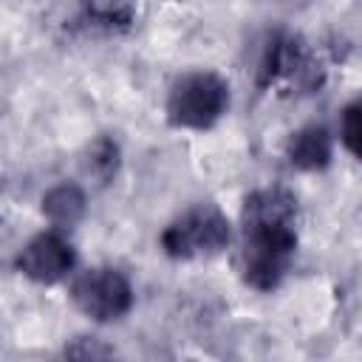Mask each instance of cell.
<instances>
[{"mask_svg":"<svg viewBox=\"0 0 362 362\" xmlns=\"http://www.w3.org/2000/svg\"><path fill=\"white\" fill-rule=\"evenodd\" d=\"M85 192L76 184H57L42 195V215L54 226H74L85 215Z\"/></svg>","mask_w":362,"mask_h":362,"instance_id":"9","label":"cell"},{"mask_svg":"<svg viewBox=\"0 0 362 362\" xmlns=\"http://www.w3.org/2000/svg\"><path fill=\"white\" fill-rule=\"evenodd\" d=\"M229 240H232L229 218L209 201L189 206L161 232V249L173 260L215 257L229 246Z\"/></svg>","mask_w":362,"mask_h":362,"instance_id":"4","label":"cell"},{"mask_svg":"<svg viewBox=\"0 0 362 362\" xmlns=\"http://www.w3.org/2000/svg\"><path fill=\"white\" fill-rule=\"evenodd\" d=\"M71 300L85 317H90L96 322H110V320H119L130 311L133 286L119 269L96 266V269L82 272L74 280Z\"/></svg>","mask_w":362,"mask_h":362,"instance_id":"5","label":"cell"},{"mask_svg":"<svg viewBox=\"0 0 362 362\" xmlns=\"http://www.w3.org/2000/svg\"><path fill=\"white\" fill-rule=\"evenodd\" d=\"M136 0H82V20L99 31L122 34L136 23Z\"/></svg>","mask_w":362,"mask_h":362,"instance_id":"8","label":"cell"},{"mask_svg":"<svg viewBox=\"0 0 362 362\" xmlns=\"http://www.w3.org/2000/svg\"><path fill=\"white\" fill-rule=\"evenodd\" d=\"M339 139L351 156H359V102L345 105L342 122H339Z\"/></svg>","mask_w":362,"mask_h":362,"instance_id":"11","label":"cell"},{"mask_svg":"<svg viewBox=\"0 0 362 362\" xmlns=\"http://www.w3.org/2000/svg\"><path fill=\"white\" fill-rule=\"evenodd\" d=\"M325 68L314 48L294 31H277L257 68V85L274 88L277 93H311L322 85Z\"/></svg>","mask_w":362,"mask_h":362,"instance_id":"2","label":"cell"},{"mask_svg":"<svg viewBox=\"0 0 362 362\" xmlns=\"http://www.w3.org/2000/svg\"><path fill=\"white\" fill-rule=\"evenodd\" d=\"M74 263L76 252L59 232H42L31 238L17 255V272L42 286H54L62 277H68Z\"/></svg>","mask_w":362,"mask_h":362,"instance_id":"6","label":"cell"},{"mask_svg":"<svg viewBox=\"0 0 362 362\" xmlns=\"http://www.w3.org/2000/svg\"><path fill=\"white\" fill-rule=\"evenodd\" d=\"M76 342H82L85 348H79V345H68V348H65L68 356H110V354H113V348L99 345V339H93V337H90V342H88V337H82V339H76Z\"/></svg>","mask_w":362,"mask_h":362,"instance_id":"12","label":"cell"},{"mask_svg":"<svg viewBox=\"0 0 362 362\" xmlns=\"http://www.w3.org/2000/svg\"><path fill=\"white\" fill-rule=\"evenodd\" d=\"M116 167H119V144L107 136L96 139L85 156V173L93 175L99 184H107L116 175Z\"/></svg>","mask_w":362,"mask_h":362,"instance_id":"10","label":"cell"},{"mask_svg":"<svg viewBox=\"0 0 362 362\" xmlns=\"http://www.w3.org/2000/svg\"><path fill=\"white\" fill-rule=\"evenodd\" d=\"M240 226L238 272L243 283L257 291H274L297 252V198L286 187L255 189L243 201Z\"/></svg>","mask_w":362,"mask_h":362,"instance_id":"1","label":"cell"},{"mask_svg":"<svg viewBox=\"0 0 362 362\" xmlns=\"http://www.w3.org/2000/svg\"><path fill=\"white\" fill-rule=\"evenodd\" d=\"M331 156H334V139H331L328 127H322V124L300 127L297 133H291V139L286 144L288 164L303 173L325 170L331 164Z\"/></svg>","mask_w":362,"mask_h":362,"instance_id":"7","label":"cell"},{"mask_svg":"<svg viewBox=\"0 0 362 362\" xmlns=\"http://www.w3.org/2000/svg\"><path fill=\"white\" fill-rule=\"evenodd\" d=\"M229 107V82L215 71H187L167 93V122L184 130L212 127Z\"/></svg>","mask_w":362,"mask_h":362,"instance_id":"3","label":"cell"}]
</instances>
